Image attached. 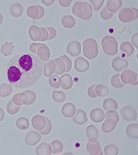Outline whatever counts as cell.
<instances>
[{"mask_svg": "<svg viewBox=\"0 0 138 155\" xmlns=\"http://www.w3.org/2000/svg\"><path fill=\"white\" fill-rule=\"evenodd\" d=\"M43 65L36 56L30 53L17 54L9 61L6 77L14 87L25 89L34 85L40 78Z\"/></svg>", "mask_w": 138, "mask_h": 155, "instance_id": "1", "label": "cell"}, {"mask_svg": "<svg viewBox=\"0 0 138 155\" xmlns=\"http://www.w3.org/2000/svg\"><path fill=\"white\" fill-rule=\"evenodd\" d=\"M83 53L88 59H92L97 55L98 49L96 41L92 38L86 40L82 44Z\"/></svg>", "mask_w": 138, "mask_h": 155, "instance_id": "2", "label": "cell"}, {"mask_svg": "<svg viewBox=\"0 0 138 155\" xmlns=\"http://www.w3.org/2000/svg\"><path fill=\"white\" fill-rule=\"evenodd\" d=\"M73 11L78 17L84 20L89 19L92 15V7L89 4L86 2L76 3Z\"/></svg>", "mask_w": 138, "mask_h": 155, "instance_id": "3", "label": "cell"}, {"mask_svg": "<svg viewBox=\"0 0 138 155\" xmlns=\"http://www.w3.org/2000/svg\"><path fill=\"white\" fill-rule=\"evenodd\" d=\"M102 49L107 55H112L116 54L118 50V44L116 39L113 37L106 36L101 41Z\"/></svg>", "mask_w": 138, "mask_h": 155, "instance_id": "4", "label": "cell"}, {"mask_svg": "<svg viewBox=\"0 0 138 155\" xmlns=\"http://www.w3.org/2000/svg\"><path fill=\"white\" fill-rule=\"evenodd\" d=\"M138 14V10L136 8H124L120 11L118 17L122 22L127 23L137 18Z\"/></svg>", "mask_w": 138, "mask_h": 155, "instance_id": "5", "label": "cell"}, {"mask_svg": "<svg viewBox=\"0 0 138 155\" xmlns=\"http://www.w3.org/2000/svg\"><path fill=\"white\" fill-rule=\"evenodd\" d=\"M120 113L123 118L127 121H134L137 118V113L136 110L130 106L123 107L121 110Z\"/></svg>", "mask_w": 138, "mask_h": 155, "instance_id": "6", "label": "cell"}, {"mask_svg": "<svg viewBox=\"0 0 138 155\" xmlns=\"http://www.w3.org/2000/svg\"><path fill=\"white\" fill-rule=\"evenodd\" d=\"M120 77L122 82L124 84H132L138 80L137 73L129 70H124L122 73Z\"/></svg>", "mask_w": 138, "mask_h": 155, "instance_id": "7", "label": "cell"}, {"mask_svg": "<svg viewBox=\"0 0 138 155\" xmlns=\"http://www.w3.org/2000/svg\"><path fill=\"white\" fill-rule=\"evenodd\" d=\"M89 64L87 60L82 57H79L75 61V68L78 72H84L88 70Z\"/></svg>", "mask_w": 138, "mask_h": 155, "instance_id": "8", "label": "cell"}, {"mask_svg": "<svg viewBox=\"0 0 138 155\" xmlns=\"http://www.w3.org/2000/svg\"><path fill=\"white\" fill-rule=\"evenodd\" d=\"M33 126L36 130L41 131L45 127L46 121L45 117L39 115L34 116L32 119Z\"/></svg>", "mask_w": 138, "mask_h": 155, "instance_id": "9", "label": "cell"}, {"mask_svg": "<svg viewBox=\"0 0 138 155\" xmlns=\"http://www.w3.org/2000/svg\"><path fill=\"white\" fill-rule=\"evenodd\" d=\"M41 139V136L38 132L35 131H31L26 135L25 141L27 145L33 146L38 143Z\"/></svg>", "mask_w": 138, "mask_h": 155, "instance_id": "10", "label": "cell"}, {"mask_svg": "<svg viewBox=\"0 0 138 155\" xmlns=\"http://www.w3.org/2000/svg\"><path fill=\"white\" fill-rule=\"evenodd\" d=\"M112 65L113 69L117 71H120L128 67V63L126 59L117 57L113 60Z\"/></svg>", "mask_w": 138, "mask_h": 155, "instance_id": "11", "label": "cell"}, {"mask_svg": "<svg viewBox=\"0 0 138 155\" xmlns=\"http://www.w3.org/2000/svg\"><path fill=\"white\" fill-rule=\"evenodd\" d=\"M90 115L91 119L96 123L102 122L105 117L104 111L100 108H95L92 110L90 113Z\"/></svg>", "mask_w": 138, "mask_h": 155, "instance_id": "12", "label": "cell"}, {"mask_svg": "<svg viewBox=\"0 0 138 155\" xmlns=\"http://www.w3.org/2000/svg\"><path fill=\"white\" fill-rule=\"evenodd\" d=\"M75 106L73 104L67 103L62 107L61 110L62 114L65 117H72L75 115L76 112Z\"/></svg>", "mask_w": 138, "mask_h": 155, "instance_id": "13", "label": "cell"}, {"mask_svg": "<svg viewBox=\"0 0 138 155\" xmlns=\"http://www.w3.org/2000/svg\"><path fill=\"white\" fill-rule=\"evenodd\" d=\"M87 135L89 141L95 143L97 141L98 132L97 128L93 125L88 126L86 128Z\"/></svg>", "mask_w": 138, "mask_h": 155, "instance_id": "14", "label": "cell"}, {"mask_svg": "<svg viewBox=\"0 0 138 155\" xmlns=\"http://www.w3.org/2000/svg\"><path fill=\"white\" fill-rule=\"evenodd\" d=\"M117 124V122L113 119H106L102 124V130L103 132L106 133L110 132L115 129Z\"/></svg>", "mask_w": 138, "mask_h": 155, "instance_id": "15", "label": "cell"}, {"mask_svg": "<svg viewBox=\"0 0 138 155\" xmlns=\"http://www.w3.org/2000/svg\"><path fill=\"white\" fill-rule=\"evenodd\" d=\"M122 5L121 0H108L106 3V8L112 13L117 12Z\"/></svg>", "mask_w": 138, "mask_h": 155, "instance_id": "16", "label": "cell"}, {"mask_svg": "<svg viewBox=\"0 0 138 155\" xmlns=\"http://www.w3.org/2000/svg\"><path fill=\"white\" fill-rule=\"evenodd\" d=\"M72 119L75 123L79 125L84 124L87 121L86 113L81 109L77 110L76 114Z\"/></svg>", "mask_w": 138, "mask_h": 155, "instance_id": "17", "label": "cell"}, {"mask_svg": "<svg viewBox=\"0 0 138 155\" xmlns=\"http://www.w3.org/2000/svg\"><path fill=\"white\" fill-rule=\"evenodd\" d=\"M87 150L91 155L98 154L100 153L102 155L100 147L98 141L95 143L89 141L87 145Z\"/></svg>", "mask_w": 138, "mask_h": 155, "instance_id": "18", "label": "cell"}, {"mask_svg": "<svg viewBox=\"0 0 138 155\" xmlns=\"http://www.w3.org/2000/svg\"><path fill=\"white\" fill-rule=\"evenodd\" d=\"M36 152L38 155H50L52 153V149L49 144L42 143L37 147Z\"/></svg>", "mask_w": 138, "mask_h": 155, "instance_id": "19", "label": "cell"}, {"mask_svg": "<svg viewBox=\"0 0 138 155\" xmlns=\"http://www.w3.org/2000/svg\"><path fill=\"white\" fill-rule=\"evenodd\" d=\"M118 105L117 102L111 98L105 99L103 101V107L106 111L116 110L118 108Z\"/></svg>", "mask_w": 138, "mask_h": 155, "instance_id": "20", "label": "cell"}, {"mask_svg": "<svg viewBox=\"0 0 138 155\" xmlns=\"http://www.w3.org/2000/svg\"><path fill=\"white\" fill-rule=\"evenodd\" d=\"M127 134L130 137L137 139L138 138V124L133 123L129 124L126 130Z\"/></svg>", "mask_w": 138, "mask_h": 155, "instance_id": "21", "label": "cell"}, {"mask_svg": "<svg viewBox=\"0 0 138 155\" xmlns=\"http://www.w3.org/2000/svg\"><path fill=\"white\" fill-rule=\"evenodd\" d=\"M120 49L126 57L132 55L134 51L133 46L129 42H125L122 43L120 46Z\"/></svg>", "mask_w": 138, "mask_h": 155, "instance_id": "22", "label": "cell"}, {"mask_svg": "<svg viewBox=\"0 0 138 155\" xmlns=\"http://www.w3.org/2000/svg\"><path fill=\"white\" fill-rule=\"evenodd\" d=\"M16 125L21 130H26L30 126L29 120L25 117H20L16 120Z\"/></svg>", "mask_w": 138, "mask_h": 155, "instance_id": "23", "label": "cell"}, {"mask_svg": "<svg viewBox=\"0 0 138 155\" xmlns=\"http://www.w3.org/2000/svg\"><path fill=\"white\" fill-rule=\"evenodd\" d=\"M95 91L97 96L99 97L106 96L109 92L108 88L106 86L101 84L96 85Z\"/></svg>", "mask_w": 138, "mask_h": 155, "instance_id": "24", "label": "cell"}, {"mask_svg": "<svg viewBox=\"0 0 138 155\" xmlns=\"http://www.w3.org/2000/svg\"><path fill=\"white\" fill-rule=\"evenodd\" d=\"M70 52L71 55L73 56L79 55L81 51L80 44L77 41H74L71 44Z\"/></svg>", "mask_w": 138, "mask_h": 155, "instance_id": "25", "label": "cell"}, {"mask_svg": "<svg viewBox=\"0 0 138 155\" xmlns=\"http://www.w3.org/2000/svg\"><path fill=\"white\" fill-rule=\"evenodd\" d=\"M111 82L112 85L115 88H122L125 85L122 81L120 74L113 76L111 79Z\"/></svg>", "mask_w": 138, "mask_h": 155, "instance_id": "26", "label": "cell"}, {"mask_svg": "<svg viewBox=\"0 0 138 155\" xmlns=\"http://www.w3.org/2000/svg\"><path fill=\"white\" fill-rule=\"evenodd\" d=\"M27 100L26 95L23 94H17L13 98L14 102L16 104L21 105L26 103Z\"/></svg>", "mask_w": 138, "mask_h": 155, "instance_id": "27", "label": "cell"}, {"mask_svg": "<svg viewBox=\"0 0 138 155\" xmlns=\"http://www.w3.org/2000/svg\"><path fill=\"white\" fill-rule=\"evenodd\" d=\"M54 154H57L61 152L63 149V145L61 142L58 140L53 141L51 144Z\"/></svg>", "mask_w": 138, "mask_h": 155, "instance_id": "28", "label": "cell"}, {"mask_svg": "<svg viewBox=\"0 0 138 155\" xmlns=\"http://www.w3.org/2000/svg\"><path fill=\"white\" fill-rule=\"evenodd\" d=\"M105 155H117L118 153V149L117 147L113 145H106L104 149Z\"/></svg>", "mask_w": 138, "mask_h": 155, "instance_id": "29", "label": "cell"}, {"mask_svg": "<svg viewBox=\"0 0 138 155\" xmlns=\"http://www.w3.org/2000/svg\"><path fill=\"white\" fill-rule=\"evenodd\" d=\"M52 98L54 101L60 103L63 102L65 100L66 97L64 93L62 91L55 90L53 92Z\"/></svg>", "mask_w": 138, "mask_h": 155, "instance_id": "30", "label": "cell"}, {"mask_svg": "<svg viewBox=\"0 0 138 155\" xmlns=\"http://www.w3.org/2000/svg\"><path fill=\"white\" fill-rule=\"evenodd\" d=\"M20 107L14 105L10 101L7 105V110L9 114L13 115L19 111Z\"/></svg>", "mask_w": 138, "mask_h": 155, "instance_id": "31", "label": "cell"}, {"mask_svg": "<svg viewBox=\"0 0 138 155\" xmlns=\"http://www.w3.org/2000/svg\"><path fill=\"white\" fill-rule=\"evenodd\" d=\"M104 0H91L90 2L91 4L93 9L95 11L99 10L104 4Z\"/></svg>", "mask_w": 138, "mask_h": 155, "instance_id": "32", "label": "cell"}, {"mask_svg": "<svg viewBox=\"0 0 138 155\" xmlns=\"http://www.w3.org/2000/svg\"><path fill=\"white\" fill-rule=\"evenodd\" d=\"M46 124L44 128L40 131V132L43 135H47L51 132L52 128V124L50 120L47 118L45 117Z\"/></svg>", "mask_w": 138, "mask_h": 155, "instance_id": "33", "label": "cell"}, {"mask_svg": "<svg viewBox=\"0 0 138 155\" xmlns=\"http://www.w3.org/2000/svg\"><path fill=\"white\" fill-rule=\"evenodd\" d=\"M101 18L105 20H108L111 18L113 15V13L109 12L106 8V6H104L102 10L100 12Z\"/></svg>", "mask_w": 138, "mask_h": 155, "instance_id": "34", "label": "cell"}, {"mask_svg": "<svg viewBox=\"0 0 138 155\" xmlns=\"http://www.w3.org/2000/svg\"><path fill=\"white\" fill-rule=\"evenodd\" d=\"M106 119L111 118L114 119L117 123L119 119V116L115 110L108 111L106 113Z\"/></svg>", "mask_w": 138, "mask_h": 155, "instance_id": "35", "label": "cell"}, {"mask_svg": "<svg viewBox=\"0 0 138 155\" xmlns=\"http://www.w3.org/2000/svg\"><path fill=\"white\" fill-rule=\"evenodd\" d=\"M96 85H93L89 88L88 90V94L89 96L92 98L97 97V95L95 91V89Z\"/></svg>", "mask_w": 138, "mask_h": 155, "instance_id": "36", "label": "cell"}, {"mask_svg": "<svg viewBox=\"0 0 138 155\" xmlns=\"http://www.w3.org/2000/svg\"><path fill=\"white\" fill-rule=\"evenodd\" d=\"M26 93L28 94L29 96V99L27 105H29L32 104L35 101L36 96L34 93L32 91H27Z\"/></svg>", "mask_w": 138, "mask_h": 155, "instance_id": "37", "label": "cell"}, {"mask_svg": "<svg viewBox=\"0 0 138 155\" xmlns=\"http://www.w3.org/2000/svg\"><path fill=\"white\" fill-rule=\"evenodd\" d=\"M131 42L136 48H138V34L136 33L133 36L131 39Z\"/></svg>", "mask_w": 138, "mask_h": 155, "instance_id": "38", "label": "cell"}, {"mask_svg": "<svg viewBox=\"0 0 138 155\" xmlns=\"http://www.w3.org/2000/svg\"><path fill=\"white\" fill-rule=\"evenodd\" d=\"M4 116L5 114L3 110L1 108H0V122L3 119Z\"/></svg>", "mask_w": 138, "mask_h": 155, "instance_id": "39", "label": "cell"}]
</instances>
